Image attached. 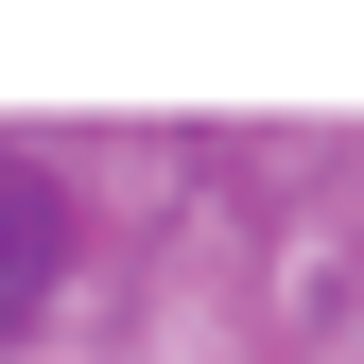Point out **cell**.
<instances>
[{
    "mask_svg": "<svg viewBox=\"0 0 364 364\" xmlns=\"http://www.w3.org/2000/svg\"><path fill=\"white\" fill-rule=\"evenodd\" d=\"M53 278H70V191H53L35 156H0V330H18Z\"/></svg>",
    "mask_w": 364,
    "mask_h": 364,
    "instance_id": "1",
    "label": "cell"
}]
</instances>
